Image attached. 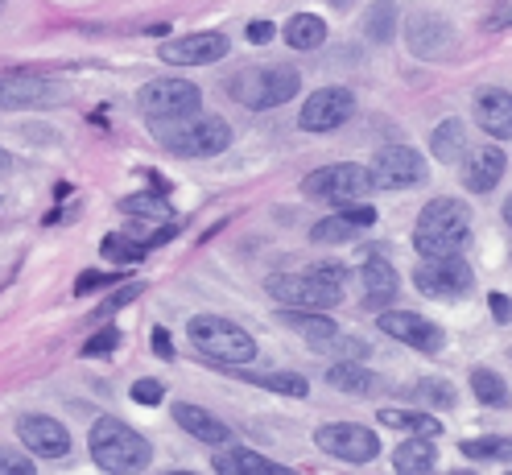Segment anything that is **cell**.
I'll return each instance as SVG.
<instances>
[{"instance_id":"6da1fadb","label":"cell","mask_w":512,"mask_h":475,"mask_svg":"<svg viewBox=\"0 0 512 475\" xmlns=\"http://www.w3.org/2000/svg\"><path fill=\"white\" fill-rule=\"evenodd\" d=\"M413 244L422 257H455L471 244V211L459 199H430L413 228Z\"/></svg>"},{"instance_id":"7a4b0ae2","label":"cell","mask_w":512,"mask_h":475,"mask_svg":"<svg viewBox=\"0 0 512 475\" xmlns=\"http://www.w3.org/2000/svg\"><path fill=\"white\" fill-rule=\"evenodd\" d=\"M87 442H91V459L112 475H133V471H145L153 463V447L145 442V434H137L133 426H124L112 414L95 418Z\"/></svg>"},{"instance_id":"3957f363","label":"cell","mask_w":512,"mask_h":475,"mask_svg":"<svg viewBox=\"0 0 512 475\" xmlns=\"http://www.w3.org/2000/svg\"><path fill=\"white\" fill-rule=\"evenodd\" d=\"M153 133L178 157H219L232 145V124L223 116H178V120H153Z\"/></svg>"},{"instance_id":"277c9868","label":"cell","mask_w":512,"mask_h":475,"mask_svg":"<svg viewBox=\"0 0 512 475\" xmlns=\"http://www.w3.org/2000/svg\"><path fill=\"white\" fill-rule=\"evenodd\" d=\"M186 331H190V343H195L207 360H219V364H252L256 360V339L240 323L223 319V314H195Z\"/></svg>"},{"instance_id":"5b68a950","label":"cell","mask_w":512,"mask_h":475,"mask_svg":"<svg viewBox=\"0 0 512 475\" xmlns=\"http://www.w3.org/2000/svg\"><path fill=\"white\" fill-rule=\"evenodd\" d=\"M228 91H232L236 104H244L252 112H265V108L290 104L302 91V75L290 67H252V71H240L228 83Z\"/></svg>"},{"instance_id":"8992f818","label":"cell","mask_w":512,"mask_h":475,"mask_svg":"<svg viewBox=\"0 0 512 475\" xmlns=\"http://www.w3.org/2000/svg\"><path fill=\"white\" fill-rule=\"evenodd\" d=\"M372 190H376L372 170L356 166V162H335V166H323V170H314L310 178H302V195L306 199H323V203H335V207L368 199Z\"/></svg>"},{"instance_id":"52a82bcc","label":"cell","mask_w":512,"mask_h":475,"mask_svg":"<svg viewBox=\"0 0 512 475\" xmlns=\"http://www.w3.org/2000/svg\"><path fill=\"white\" fill-rule=\"evenodd\" d=\"M265 290L281 306H298V310H335L343 302V285L318 277L314 269H306V273H273L265 281Z\"/></svg>"},{"instance_id":"ba28073f","label":"cell","mask_w":512,"mask_h":475,"mask_svg":"<svg viewBox=\"0 0 512 475\" xmlns=\"http://www.w3.org/2000/svg\"><path fill=\"white\" fill-rule=\"evenodd\" d=\"M71 95V87L58 75H42V71H9L0 75V108L17 112V108H54Z\"/></svg>"},{"instance_id":"9c48e42d","label":"cell","mask_w":512,"mask_h":475,"mask_svg":"<svg viewBox=\"0 0 512 475\" xmlns=\"http://www.w3.org/2000/svg\"><path fill=\"white\" fill-rule=\"evenodd\" d=\"M413 285H418L426 298L455 302V298H467L471 294L475 273L463 261V252H455V257H422L418 269H413Z\"/></svg>"},{"instance_id":"30bf717a","label":"cell","mask_w":512,"mask_h":475,"mask_svg":"<svg viewBox=\"0 0 512 475\" xmlns=\"http://www.w3.org/2000/svg\"><path fill=\"white\" fill-rule=\"evenodd\" d=\"M137 104L149 120H178L203 108V91L190 79H153L137 91Z\"/></svg>"},{"instance_id":"8fae6325","label":"cell","mask_w":512,"mask_h":475,"mask_svg":"<svg viewBox=\"0 0 512 475\" xmlns=\"http://www.w3.org/2000/svg\"><path fill=\"white\" fill-rule=\"evenodd\" d=\"M314 442L327 455L343 459V463H372L380 455V438L368 426H356V422H327V426H318Z\"/></svg>"},{"instance_id":"7c38bea8","label":"cell","mask_w":512,"mask_h":475,"mask_svg":"<svg viewBox=\"0 0 512 475\" xmlns=\"http://www.w3.org/2000/svg\"><path fill=\"white\" fill-rule=\"evenodd\" d=\"M356 116V91L351 87H318L298 112V124L306 133H331Z\"/></svg>"},{"instance_id":"4fadbf2b","label":"cell","mask_w":512,"mask_h":475,"mask_svg":"<svg viewBox=\"0 0 512 475\" xmlns=\"http://www.w3.org/2000/svg\"><path fill=\"white\" fill-rule=\"evenodd\" d=\"M376 327L389 335V339L413 347V352H422V356L442 352V343H446L442 327L430 323V319H422V314H413V310H384V314H376Z\"/></svg>"},{"instance_id":"5bb4252c","label":"cell","mask_w":512,"mask_h":475,"mask_svg":"<svg viewBox=\"0 0 512 475\" xmlns=\"http://www.w3.org/2000/svg\"><path fill=\"white\" fill-rule=\"evenodd\" d=\"M372 182L380 190H405V186H418L426 182V162L418 149L409 145H384L376 157H372Z\"/></svg>"},{"instance_id":"9a60e30c","label":"cell","mask_w":512,"mask_h":475,"mask_svg":"<svg viewBox=\"0 0 512 475\" xmlns=\"http://www.w3.org/2000/svg\"><path fill=\"white\" fill-rule=\"evenodd\" d=\"M228 50H232L228 34H211V29L186 34V38H170V42L157 46V54H162V62H170V67H211V62H219Z\"/></svg>"},{"instance_id":"2e32d148","label":"cell","mask_w":512,"mask_h":475,"mask_svg":"<svg viewBox=\"0 0 512 475\" xmlns=\"http://www.w3.org/2000/svg\"><path fill=\"white\" fill-rule=\"evenodd\" d=\"M405 46L418 58H446L455 46V29L442 13H413L405 21Z\"/></svg>"},{"instance_id":"e0dca14e","label":"cell","mask_w":512,"mask_h":475,"mask_svg":"<svg viewBox=\"0 0 512 475\" xmlns=\"http://www.w3.org/2000/svg\"><path fill=\"white\" fill-rule=\"evenodd\" d=\"M17 438L25 442L29 455L38 459H62L71 451V434L58 418H46V414H21L17 418Z\"/></svg>"},{"instance_id":"ac0fdd59","label":"cell","mask_w":512,"mask_h":475,"mask_svg":"<svg viewBox=\"0 0 512 475\" xmlns=\"http://www.w3.org/2000/svg\"><path fill=\"white\" fill-rule=\"evenodd\" d=\"M475 120L479 129L496 141H508L512 137V91L504 87H479L475 91Z\"/></svg>"},{"instance_id":"d6986e66","label":"cell","mask_w":512,"mask_h":475,"mask_svg":"<svg viewBox=\"0 0 512 475\" xmlns=\"http://www.w3.org/2000/svg\"><path fill=\"white\" fill-rule=\"evenodd\" d=\"M504 149L500 145H479L467 162H463V186L471 195H488V190L504 178Z\"/></svg>"},{"instance_id":"ffe728a7","label":"cell","mask_w":512,"mask_h":475,"mask_svg":"<svg viewBox=\"0 0 512 475\" xmlns=\"http://www.w3.org/2000/svg\"><path fill=\"white\" fill-rule=\"evenodd\" d=\"M174 422H178L190 438L207 442V447H223V442H232V426H223V422L211 414V409H203V405L178 401V405H174Z\"/></svg>"},{"instance_id":"44dd1931","label":"cell","mask_w":512,"mask_h":475,"mask_svg":"<svg viewBox=\"0 0 512 475\" xmlns=\"http://www.w3.org/2000/svg\"><path fill=\"white\" fill-rule=\"evenodd\" d=\"M360 281H364V306L368 310H384V306L397 298V273H393L389 261H380V257L364 261Z\"/></svg>"},{"instance_id":"7402d4cb","label":"cell","mask_w":512,"mask_h":475,"mask_svg":"<svg viewBox=\"0 0 512 475\" xmlns=\"http://www.w3.org/2000/svg\"><path fill=\"white\" fill-rule=\"evenodd\" d=\"M211 467H215L219 475H285L281 463L256 455V451H244V447H223V451L211 459Z\"/></svg>"},{"instance_id":"603a6c76","label":"cell","mask_w":512,"mask_h":475,"mask_svg":"<svg viewBox=\"0 0 512 475\" xmlns=\"http://www.w3.org/2000/svg\"><path fill=\"white\" fill-rule=\"evenodd\" d=\"M327 385L339 393H351V397H372V393H380V376L372 368H364L360 360H339L327 372Z\"/></svg>"},{"instance_id":"cb8c5ba5","label":"cell","mask_w":512,"mask_h":475,"mask_svg":"<svg viewBox=\"0 0 512 475\" xmlns=\"http://www.w3.org/2000/svg\"><path fill=\"white\" fill-rule=\"evenodd\" d=\"M376 422L384 430H401V434H413V438H438L442 434V422L426 409H376Z\"/></svg>"},{"instance_id":"d4e9b609","label":"cell","mask_w":512,"mask_h":475,"mask_svg":"<svg viewBox=\"0 0 512 475\" xmlns=\"http://www.w3.org/2000/svg\"><path fill=\"white\" fill-rule=\"evenodd\" d=\"M281 319L290 323L294 331H302V335H306V343L314 347V352H318V347H323V343H327V339L339 331V327L327 319L323 310H298V306H285V310H281Z\"/></svg>"},{"instance_id":"484cf974","label":"cell","mask_w":512,"mask_h":475,"mask_svg":"<svg viewBox=\"0 0 512 475\" xmlns=\"http://www.w3.org/2000/svg\"><path fill=\"white\" fill-rule=\"evenodd\" d=\"M430 153L438 157L442 166H455L459 157L467 153V133H463V124H459V120H442L438 129L430 133Z\"/></svg>"},{"instance_id":"4316f807","label":"cell","mask_w":512,"mask_h":475,"mask_svg":"<svg viewBox=\"0 0 512 475\" xmlns=\"http://www.w3.org/2000/svg\"><path fill=\"white\" fill-rule=\"evenodd\" d=\"M285 42L294 50H318L327 42V21L318 13H294L290 25H285Z\"/></svg>"},{"instance_id":"83f0119b","label":"cell","mask_w":512,"mask_h":475,"mask_svg":"<svg viewBox=\"0 0 512 475\" xmlns=\"http://www.w3.org/2000/svg\"><path fill=\"white\" fill-rule=\"evenodd\" d=\"M438 463V451L430 447L426 438H413L409 434V442H401V447L393 451V467L401 471V475H422V471H430Z\"/></svg>"},{"instance_id":"f1b7e54d","label":"cell","mask_w":512,"mask_h":475,"mask_svg":"<svg viewBox=\"0 0 512 475\" xmlns=\"http://www.w3.org/2000/svg\"><path fill=\"white\" fill-rule=\"evenodd\" d=\"M397 34V5L393 0H372V9L364 13V38L376 46H389Z\"/></svg>"},{"instance_id":"f546056e","label":"cell","mask_w":512,"mask_h":475,"mask_svg":"<svg viewBox=\"0 0 512 475\" xmlns=\"http://www.w3.org/2000/svg\"><path fill=\"white\" fill-rule=\"evenodd\" d=\"M240 380L261 385V389H273V393H285V397H306L310 393V380L298 376V372H240Z\"/></svg>"},{"instance_id":"4dcf8cb0","label":"cell","mask_w":512,"mask_h":475,"mask_svg":"<svg viewBox=\"0 0 512 475\" xmlns=\"http://www.w3.org/2000/svg\"><path fill=\"white\" fill-rule=\"evenodd\" d=\"M463 455L467 459H500V463H512V438H504V434L467 438L463 442Z\"/></svg>"},{"instance_id":"1f68e13d","label":"cell","mask_w":512,"mask_h":475,"mask_svg":"<svg viewBox=\"0 0 512 475\" xmlns=\"http://www.w3.org/2000/svg\"><path fill=\"white\" fill-rule=\"evenodd\" d=\"M351 236H356V224H351L347 215H327V219H318V224L310 228V240L314 244H347Z\"/></svg>"},{"instance_id":"d6a6232c","label":"cell","mask_w":512,"mask_h":475,"mask_svg":"<svg viewBox=\"0 0 512 475\" xmlns=\"http://www.w3.org/2000/svg\"><path fill=\"white\" fill-rule=\"evenodd\" d=\"M471 389H475V397H479V405H492V409H500L504 401H508V389H504V380L492 372V368H475L471 372Z\"/></svg>"},{"instance_id":"836d02e7","label":"cell","mask_w":512,"mask_h":475,"mask_svg":"<svg viewBox=\"0 0 512 475\" xmlns=\"http://www.w3.org/2000/svg\"><path fill=\"white\" fill-rule=\"evenodd\" d=\"M120 211H128V215H137V219H166L170 215V203L162 199V195H128L124 203H120Z\"/></svg>"},{"instance_id":"e575fe53","label":"cell","mask_w":512,"mask_h":475,"mask_svg":"<svg viewBox=\"0 0 512 475\" xmlns=\"http://www.w3.org/2000/svg\"><path fill=\"white\" fill-rule=\"evenodd\" d=\"M413 397L422 401V409H451L455 405V385H446V380H422Z\"/></svg>"},{"instance_id":"d590c367","label":"cell","mask_w":512,"mask_h":475,"mask_svg":"<svg viewBox=\"0 0 512 475\" xmlns=\"http://www.w3.org/2000/svg\"><path fill=\"white\" fill-rule=\"evenodd\" d=\"M318 352H327V356H339V360H364L368 356V343L360 339V335H331L323 347H318Z\"/></svg>"},{"instance_id":"8d00e7d4","label":"cell","mask_w":512,"mask_h":475,"mask_svg":"<svg viewBox=\"0 0 512 475\" xmlns=\"http://www.w3.org/2000/svg\"><path fill=\"white\" fill-rule=\"evenodd\" d=\"M100 248H104V257H108V261H116V265H137V261L145 257V252H149V248H145V240H141V244H133V240H120V236H108Z\"/></svg>"},{"instance_id":"74e56055","label":"cell","mask_w":512,"mask_h":475,"mask_svg":"<svg viewBox=\"0 0 512 475\" xmlns=\"http://www.w3.org/2000/svg\"><path fill=\"white\" fill-rule=\"evenodd\" d=\"M124 335L116 331V327H104V331H95L87 343H83V356L91 360V356H112L116 352V343H120Z\"/></svg>"},{"instance_id":"f35d334b","label":"cell","mask_w":512,"mask_h":475,"mask_svg":"<svg viewBox=\"0 0 512 475\" xmlns=\"http://www.w3.org/2000/svg\"><path fill=\"white\" fill-rule=\"evenodd\" d=\"M128 397H133L137 405H157L166 397V385H162V380H137V385L128 389Z\"/></svg>"},{"instance_id":"ab89813d","label":"cell","mask_w":512,"mask_h":475,"mask_svg":"<svg viewBox=\"0 0 512 475\" xmlns=\"http://www.w3.org/2000/svg\"><path fill=\"white\" fill-rule=\"evenodd\" d=\"M112 281H120V273H95V269H87V273H79V281H75V294L87 298L91 290H104V285H112Z\"/></svg>"},{"instance_id":"60d3db41","label":"cell","mask_w":512,"mask_h":475,"mask_svg":"<svg viewBox=\"0 0 512 475\" xmlns=\"http://www.w3.org/2000/svg\"><path fill=\"white\" fill-rule=\"evenodd\" d=\"M339 215H347L356 228H372V224H376V207H368L364 199H356V203H343V211H339Z\"/></svg>"},{"instance_id":"b9f144b4","label":"cell","mask_w":512,"mask_h":475,"mask_svg":"<svg viewBox=\"0 0 512 475\" xmlns=\"http://www.w3.org/2000/svg\"><path fill=\"white\" fill-rule=\"evenodd\" d=\"M0 475H34V459H29V455H13V451H0Z\"/></svg>"},{"instance_id":"7bdbcfd3","label":"cell","mask_w":512,"mask_h":475,"mask_svg":"<svg viewBox=\"0 0 512 475\" xmlns=\"http://www.w3.org/2000/svg\"><path fill=\"white\" fill-rule=\"evenodd\" d=\"M141 290H145V285L141 281H133V285H120V290L104 302V310L100 314H112V310H120V306H128V302H133V298H141Z\"/></svg>"},{"instance_id":"ee69618b","label":"cell","mask_w":512,"mask_h":475,"mask_svg":"<svg viewBox=\"0 0 512 475\" xmlns=\"http://www.w3.org/2000/svg\"><path fill=\"white\" fill-rule=\"evenodd\" d=\"M484 25L492 29V34H500V29H512V0H496Z\"/></svg>"},{"instance_id":"f6af8a7d","label":"cell","mask_w":512,"mask_h":475,"mask_svg":"<svg viewBox=\"0 0 512 475\" xmlns=\"http://www.w3.org/2000/svg\"><path fill=\"white\" fill-rule=\"evenodd\" d=\"M149 339H153V352H157V356H162V360H174V343H170V331H166V327H153Z\"/></svg>"},{"instance_id":"bcb514c9","label":"cell","mask_w":512,"mask_h":475,"mask_svg":"<svg viewBox=\"0 0 512 475\" xmlns=\"http://www.w3.org/2000/svg\"><path fill=\"white\" fill-rule=\"evenodd\" d=\"M314 273H318V277H327V281H335V285H343V281H347V265H339V261H323V265H314Z\"/></svg>"},{"instance_id":"7dc6e473","label":"cell","mask_w":512,"mask_h":475,"mask_svg":"<svg viewBox=\"0 0 512 475\" xmlns=\"http://www.w3.org/2000/svg\"><path fill=\"white\" fill-rule=\"evenodd\" d=\"M269 38H273V25H269V21H252V25H248V42H252V46H265Z\"/></svg>"},{"instance_id":"c3c4849f","label":"cell","mask_w":512,"mask_h":475,"mask_svg":"<svg viewBox=\"0 0 512 475\" xmlns=\"http://www.w3.org/2000/svg\"><path fill=\"white\" fill-rule=\"evenodd\" d=\"M488 302H492V314H496V323H512V298H504V294H492Z\"/></svg>"},{"instance_id":"681fc988","label":"cell","mask_w":512,"mask_h":475,"mask_svg":"<svg viewBox=\"0 0 512 475\" xmlns=\"http://www.w3.org/2000/svg\"><path fill=\"white\" fill-rule=\"evenodd\" d=\"M170 236H178V224H166V228H162V232H153V236H149V240H145V248H157V244H166V240H170Z\"/></svg>"},{"instance_id":"f907efd6","label":"cell","mask_w":512,"mask_h":475,"mask_svg":"<svg viewBox=\"0 0 512 475\" xmlns=\"http://www.w3.org/2000/svg\"><path fill=\"white\" fill-rule=\"evenodd\" d=\"M9 170H13V162H9V153H5V149H0V178H5Z\"/></svg>"},{"instance_id":"816d5d0a","label":"cell","mask_w":512,"mask_h":475,"mask_svg":"<svg viewBox=\"0 0 512 475\" xmlns=\"http://www.w3.org/2000/svg\"><path fill=\"white\" fill-rule=\"evenodd\" d=\"M504 224H508V228H512V199H508V203H504Z\"/></svg>"},{"instance_id":"f5cc1de1","label":"cell","mask_w":512,"mask_h":475,"mask_svg":"<svg viewBox=\"0 0 512 475\" xmlns=\"http://www.w3.org/2000/svg\"><path fill=\"white\" fill-rule=\"evenodd\" d=\"M331 5H339V9H347V5H351V0H331Z\"/></svg>"},{"instance_id":"db71d44e","label":"cell","mask_w":512,"mask_h":475,"mask_svg":"<svg viewBox=\"0 0 512 475\" xmlns=\"http://www.w3.org/2000/svg\"><path fill=\"white\" fill-rule=\"evenodd\" d=\"M0 9H5V0H0Z\"/></svg>"},{"instance_id":"11a10c76","label":"cell","mask_w":512,"mask_h":475,"mask_svg":"<svg viewBox=\"0 0 512 475\" xmlns=\"http://www.w3.org/2000/svg\"><path fill=\"white\" fill-rule=\"evenodd\" d=\"M0 207H5V199H0Z\"/></svg>"}]
</instances>
